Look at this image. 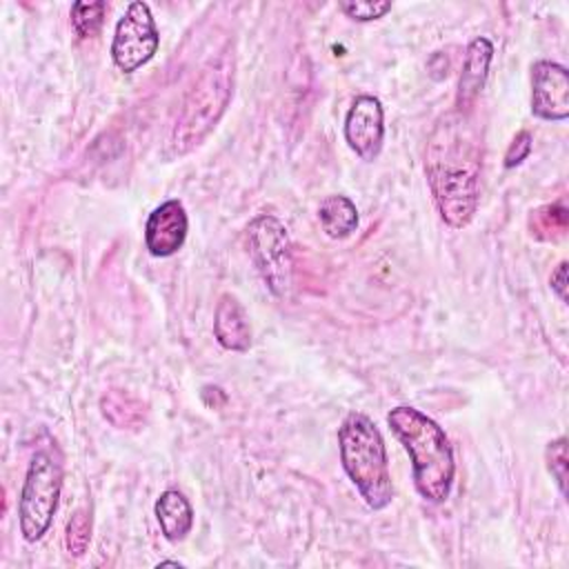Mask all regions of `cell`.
Here are the masks:
<instances>
[{"instance_id": "1", "label": "cell", "mask_w": 569, "mask_h": 569, "mask_svg": "<svg viewBox=\"0 0 569 569\" xmlns=\"http://www.w3.org/2000/svg\"><path fill=\"white\" fill-rule=\"evenodd\" d=\"M482 171V127L471 111L440 116L427 138L425 173L440 218L462 229L478 209Z\"/></svg>"}, {"instance_id": "2", "label": "cell", "mask_w": 569, "mask_h": 569, "mask_svg": "<svg viewBox=\"0 0 569 569\" xmlns=\"http://www.w3.org/2000/svg\"><path fill=\"white\" fill-rule=\"evenodd\" d=\"M387 422L411 456L418 493L429 502H445L451 493L456 462L442 427L413 407L391 409Z\"/></svg>"}, {"instance_id": "3", "label": "cell", "mask_w": 569, "mask_h": 569, "mask_svg": "<svg viewBox=\"0 0 569 569\" xmlns=\"http://www.w3.org/2000/svg\"><path fill=\"white\" fill-rule=\"evenodd\" d=\"M231 96H233V53H231V47H227L202 67L200 76L196 78L193 87L182 100L178 120L173 122L164 144V156L180 158L191 149H196L209 136V131L218 124Z\"/></svg>"}, {"instance_id": "4", "label": "cell", "mask_w": 569, "mask_h": 569, "mask_svg": "<svg viewBox=\"0 0 569 569\" xmlns=\"http://www.w3.org/2000/svg\"><path fill=\"white\" fill-rule=\"evenodd\" d=\"M340 462L371 509H385L393 498V482L385 440L365 413L351 411L338 429Z\"/></svg>"}, {"instance_id": "5", "label": "cell", "mask_w": 569, "mask_h": 569, "mask_svg": "<svg viewBox=\"0 0 569 569\" xmlns=\"http://www.w3.org/2000/svg\"><path fill=\"white\" fill-rule=\"evenodd\" d=\"M60 487H62L60 465L53 460L51 453L38 451L29 462L24 485L20 491V502H18L20 531L24 540L36 542L51 527L53 513L58 509Z\"/></svg>"}, {"instance_id": "6", "label": "cell", "mask_w": 569, "mask_h": 569, "mask_svg": "<svg viewBox=\"0 0 569 569\" xmlns=\"http://www.w3.org/2000/svg\"><path fill=\"white\" fill-rule=\"evenodd\" d=\"M247 247L269 291L282 300L289 298L293 287V256L284 224L269 213L256 216L247 224Z\"/></svg>"}, {"instance_id": "7", "label": "cell", "mask_w": 569, "mask_h": 569, "mask_svg": "<svg viewBox=\"0 0 569 569\" xmlns=\"http://www.w3.org/2000/svg\"><path fill=\"white\" fill-rule=\"evenodd\" d=\"M158 44L160 36L149 7L144 2H131L118 20L111 42V58L116 67L124 73L140 69L153 58Z\"/></svg>"}, {"instance_id": "8", "label": "cell", "mask_w": 569, "mask_h": 569, "mask_svg": "<svg viewBox=\"0 0 569 569\" xmlns=\"http://www.w3.org/2000/svg\"><path fill=\"white\" fill-rule=\"evenodd\" d=\"M531 113L540 120L569 118V73L562 64L538 60L531 67Z\"/></svg>"}, {"instance_id": "9", "label": "cell", "mask_w": 569, "mask_h": 569, "mask_svg": "<svg viewBox=\"0 0 569 569\" xmlns=\"http://www.w3.org/2000/svg\"><path fill=\"white\" fill-rule=\"evenodd\" d=\"M345 140L362 160L378 158L385 140V111L376 96H358L345 118Z\"/></svg>"}, {"instance_id": "10", "label": "cell", "mask_w": 569, "mask_h": 569, "mask_svg": "<svg viewBox=\"0 0 569 569\" xmlns=\"http://www.w3.org/2000/svg\"><path fill=\"white\" fill-rule=\"evenodd\" d=\"M189 220L180 200H167L158 204L144 224V247L156 258L173 256L187 238Z\"/></svg>"}, {"instance_id": "11", "label": "cell", "mask_w": 569, "mask_h": 569, "mask_svg": "<svg viewBox=\"0 0 569 569\" xmlns=\"http://www.w3.org/2000/svg\"><path fill=\"white\" fill-rule=\"evenodd\" d=\"M491 58H493V44L489 38L478 36L469 42L462 60V73L458 80V93H456L458 111H471L473 102L478 100L487 82Z\"/></svg>"}, {"instance_id": "12", "label": "cell", "mask_w": 569, "mask_h": 569, "mask_svg": "<svg viewBox=\"0 0 569 569\" xmlns=\"http://www.w3.org/2000/svg\"><path fill=\"white\" fill-rule=\"evenodd\" d=\"M213 336L229 351H247L251 347V329L244 307L233 293H222L213 313Z\"/></svg>"}, {"instance_id": "13", "label": "cell", "mask_w": 569, "mask_h": 569, "mask_svg": "<svg viewBox=\"0 0 569 569\" xmlns=\"http://www.w3.org/2000/svg\"><path fill=\"white\" fill-rule=\"evenodd\" d=\"M156 518L164 538L171 542L182 540L193 527V509L189 500L176 489H167L160 493V498L156 500Z\"/></svg>"}, {"instance_id": "14", "label": "cell", "mask_w": 569, "mask_h": 569, "mask_svg": "<svg viewBox=\"0 0 569 569\" xmlns=\"http://www.w3.org/2000/svg\"><path fill=\"white\" fill-rule=\"evenodd\" d=\"M318 220L322 231L333 238H347L358 227L356 204L347 196H329L318 207Z\"/></svg>"}, {"instance_id": "15", "label": "cell", "mask_w": 569, "mask_h": 569, "mask_svg": "<svg viewBox=\"0 0 569 569\" xmlns=\"http://www.w3.org/2000/svg\"><path fill=\"white\" fill-rule=\"evenodd\" d=\"M104 11H107V2L96 0V2H76L71 7V24L73 31L80 38H93L104 20Z\"/></svg>"}, {"instance_id": "16", "label": "cell", "mask_w": 569, "mask_h": 569, "mask_svg": "<svg viewBox=\"0 0 569 569\" xmlns=\"http://www.w3.org/2000/svg\"><path fill=\"white\" fill-rule=\"evenodd\" d=\"M91 540V518L84 509H78L67 522V549L73 556H82Z\"/></svg>"}, {"instance_id": "17", "label": "cell", "mask_w": 569, "mask_h": 569, "mask_svg": "<svg viewBox=\"0 0 569 569\" xmlns=\"http://www.w3.org/2000/svg\"><path fill=\"white\" fill-rule=\"evenodd\" d=\"M340 9L351 20L371 22V20L382 18L391 9V2L389 0H345V2H340Z\"/></svg>"}, {"instance_id": "18", "label": "cell", "mask_w": 569, "mask_h": 569, "mask_svg": "<svg viewBox=\"0 0 569 569\" xmlns=\"http://www.w3.org/2000/svg\"><path fill=\"white\" fill-rule=\"evenodd\" d=\"M547 469L556 480L560 493L567 491V438H558L547 447Z\"/></svg>"}, {"instance_id": "19", "label": "cell", "mask_w": 569, "mask_h": 569, "mask_svg": "<svg viewBox=\"0 0 569 569\" xmlns=\"http://www.w3.org/2000/svg\"><path fill=\"white\" fill-rule=\"evenodd\" d=\"M531 142H533V138H531V133H529L527 129H522L520 133H516V136H513V140L509 142V147H507V153H505V167H507V169L518 167V164L529 156V151H531Z\"/></svg>"}, {"instance_id": "20", "label": "cell", "mask_w": 569, "mask_h": 569, "mask_svg": "<svg viewBox=\"0 0 569 569\" xmlns=\"http://www.w3.org/2000/svg\"><path fill=\"white\" fill-rule=\"evenodd\" d=\"M551 289L556 291V296L562 300V302H567V262L562 260L558 267H556V271L551 273Z\"/></svg>"}]
</instances>
